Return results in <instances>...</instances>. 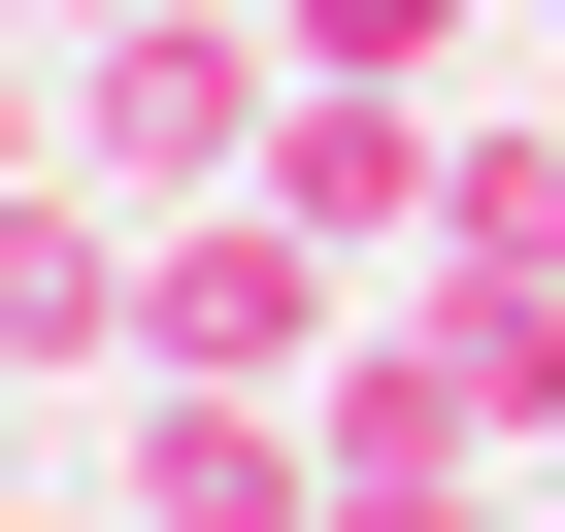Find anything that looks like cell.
<instances>
[{"label": "cell", "mask_w": 565, "mask_h": 532, "mask_svg": "<svg viewBox=\"0 0 565 532\" xmlns=\"http://www.w3.org/2000/svg\"><path fill=\"white\" fill-rule=\"evenodd\" d=\"M266 100H300V34L266 0H134V34H67V167L167 233V200H266Z\"/></svg>", "instance_id": "obj_1"}, {"label": "cell", "mask_w": 565, "mask_h": 532, "mask_svg": "<svg viewBox=\"0 0 565 532\" xmlns=\"http://www.w3.org/2000/svg\"><path fill=\"white\" fill-rule=\"evenodd\" d=\"M100 532H333V400L134 366V400H100Z\"/></svg>", "instance_id": "obj_2"}, {"label": "cell", "mask_w": 565, "mask_h": 532, "mask_svg": "<svg viewBox=\"0 0 565 532\" xmlns=\"http://www.w3.org/2000/svg\"><path fill=\"white\" fill-rule=\"evenodd\" d=\"M433 167H466V100H366V67H300V100H266V200H300L333 266H433Z\"/></svg>", "instance_id": "obj_3"}, {"label": "cell", "mask_w": 565, "mask_h": 532, "mask_svg": "<svg viewBox=\"0 0 565 532\" xmlns=\"http://www.w3.org/2000/svg\"><path fill=\"white\" fill-rule=\"evenodd\" d=\"M433 266H532V300H565V100H466V167H433Z\"/></svg>", "instance_id": "obj_4"}, {"label": "cell", "mask_w": 565, "mask_h": 532, "mask_svg": "<svg viewBox=\"0 0 565 532\" xmlns=\"http://www.w3.org/2000/svg\"><path fill=\"white\" fill-rule=\"evenodd\" d=\"M266 34H300V67H366V100H433V67L499 34V0H266Z\"/></svg>", "instance_id": "obj_5"}, {"label": "cell", "mask_w": 565, "mask_h": 532, "mask_svg": "<svg viewBox=\"0 0 565 532\" xmlns=\"http://www.w3.org/2000/svg\"><path fill=\"white\" fill-rule=\"evenodd\" d=\"M333 532H532L499 466H333Z\"/></svg>", "instance_id": "obj_6"}, {"label": "cell", "mask_w": 565, "mask_h": 532, "mask_svg": "<svg viewBox=\"0 0 565 532\" xmlns=\"http://www.w3.org/2000/svg\"><path fill=\"white\" fill-rule=\"evenodd\" d=\"M34 167H67V34H0V200H34Z\"/></svg>", "instance_id": "obj_7"}, {"label": "cell", "mask_w": 565, "mask_h": 532, "mask_svg": "<svg viewBox=\"0 0 565 532\" xmlns=\"http://www.w3.org/2000/svg\"><path fill=\"white\" fill-rule=\"evenodd\" d=\"M34 400H67V366H34V300H0V433H34Z\"/></svg>", "instance_id": "obj_8"}, {"label": "cell", "mask_w": 565, "mask_h": 532, "mask_svg": "<svg viewBox=\"0 0 565 532\" xmlns=\"http://www.w3.org/2000/svg\"><path fill=\"white\" fill-rule=\"evenodd\" d=\"M34 34H134V0H34Z\"/></svg>", "instance_id": "obj_9"}, {"label": "cell", "mask_w": 565, "mask_h": 532, "mask_svg": "<svg viewBox=\"0 0 565 532\" xmlns=\"http://www.w3.org/2000/svg\"><path fill=\"white\" fill-rule=\"evenodd\" d=\"M0 34H34V0H0Z\"/></svg>", "instance_id": "obj_10"}]
</instances>
